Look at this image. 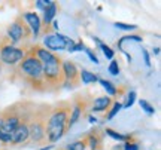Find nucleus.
Wrapping results in <instances>:
<instances>
[{
    "label": "nucleus",
    "mask_w": 161,
    "mask_h": 150,
    "mask_svg": "<svg viewBox=\"0 0 161 150\" xmlns=\"http://www.w3.org/2000/svg\"><path fill=\"white\" fill-rule=\"evenodd\" d=\"M0 147H2V143H0Z\"/></svg>",
    "instance_id": "nucleus-33"
},
{
    "label": "nucleus",
    "mask_w": 161,
    "mask_h": 150,
    "mask_svg": "<svg viewBox=\"0 0 161 150\" xmlns=\"http://www.w3.org/2000/svg\"><path fill=\"white\" fill-rule=\"evenodd\" d=\"M24 55H25L24 49H18V48L11 46V45L3 46L2 51H0V59H2V63L8 64V65H14V64L19 63L24 58Z\"/></svg>",
    "instance_id": "nucleus-6"
},
{
    "label": "nucleus",
    "mask_w": 161,
    "mask_h": 150,
    "mask_svg": "<svg viewBox=\"0 0 161 150\" xmlns=\"http://www.w3.org/2000/svg\"><path fill=\"white\" fill-rule=\"evenodd\" d=\"M154 52H155V55H158V52H160V48H155V49H154Z\"/></svg>",
    "instance_id": "nucleus-31"
},
{
    "label": "nucleus",
    "mask_w": 161,
    "mask_h": 150,
    "mask_svg": "<svg viewBox=\"0 0 161 150\" xmlns=\"http://www.w3.org/2000/svg\"><path fill=\"white\" fill-rule=\"evenodd\" d=\"M63 59L55 55V58L49 63L42 64L43 65V80L46 88H57L64 83V75L61 69Z\"/></svg>",
    "instance_id": "nucleus-3"
},
{
    "label": "nucleus",
    "mask_w": 161,
    "mask_h": 150,
    "mask_svg": "<svg viewBox=\"0 0 161 150\" xmlns=\"http://www.w3.org/2000/svg\"><path fill=\"white\" fill-rule=\"evenodd\" d=\"M18 69H19V73L24 77V80L30 83L35 89L42 91V88H46L45 80H43V65L36 58L33 51L25 52L24 58L19 61Z\"/></svg>",
    "instance_id": "nucleus-2"
},
{
    "label": "nucleus",
    "mask_w": 161,
    "mask_h": 150,
    "mask_svg": "<svg viewBox=\"0 0 161 150\" xmlns=\"http://www.w3.org/2000/svg\"><path fill=\"white\" fill-rule=\"evenodd\" d=\"M55 13H57V5H55L54 2H51L49 5L46 6L45 15H43V24H45V28L46 30H49V24L54 21Z\"/></svg>",
    "instance_id": "nucleus-13"
},
{
    "label": "nucleus",
    "mask_w": 161,
    "mask_h": 150,
    "mask_svg": "<svg viewBox=\"0 0 161 150\" xmlns=\"http://www.w3.org/2000/svg\"><path fill=\"white\" fill-rule=\"evenodd\" d=\"M64 150H86V144L84 140H78V141H73L64 147Z\"/></svg>",
    "instance_id": "nucleus-17"
},
{
    "label": "nucleus",
    "mask_w": 161,
    "mask_h": 150,
    "mask_svg": "<svg viewBox=\"0 0 161 150\" xmlns=\"http://www.w3.org/2000/svg\"><path fill=\"white\" fill-rule=\"evenodd\" d=\"M119 109H121V103L115 101V103H114V107H112V110L109 111V115L106 116V119H112V117H114V116H115L116 113L119 111Z\"/></svg>",
    "instance_id": "nucleus-22"
},
{
    "label": "nucleus",
    "mask_w": 161,
    "mask_h": 150,
    "mask_svg": "<svg viewBox=\"0 0 161 150\" xmlns=\"http://www.w3.org/2000/svg\"><path fill=\"white\" fill-rule=\"evenodd\" d=\"M29 140V127L27 122H21L11 134V144H23Z\"/></svg>",
    "instance_id": "nucleus-10"
},
{
    "label": "nucleus",
    "mask_w": 161,
    "mask_h": 150,
    "mask_svg": "<svg viewBox=\"0 0 161 150\" xmlns=\"http://www.w3.org/2000/svg\"><path fill=\"white\" fill-rule=\"evenodd\" d=\"M110 104H112V100L109 97H98L94 104H92V111H104V110H108L110 107Z\"/></svg>",
    "instance_id": "nucleus-14"
},
{
    "label": "nucleus",
    "mask_w": 161,
    "mask_h": 150,
    "mask_svg": "<svg viewBox=\"0 0 161 150\" xmlns=\"http://www.w3.org/2000/svg\"><path fill=\"white\" fill-rule=\"evenodd\" d=\"M84 141H85L86 147L91 150H98V147L102 146V137H100V134H98L97 131H94V129H92L90 134H86Z\"/></svg>",
    "instance_id": "nucleus-12"
},
{
    "label": "nucleus",
    "mask_w": 161,
    "mask_h": 150,
    "mask_svg": "<svg viewBox=\"0 0 161 150\" xmlns=\"http://www.w3.org/2000/svg\"><path fill=\"white\" fill-rule=\"evenodd\" d=\"M70 109H72V103H60L54 109L49 110L45 125L48 143H55L66 134Z\"/></svg>",
    "instance_id": "nucleus-1"
},
{
    "label": "nucleus",
    "mask_w": 161,
    "mask_h": 150,
    "mask_svg": "<svg viewBox=\"0 0 161 150\" xmlns=\"http://www.w3.org/2000/svg\"><path fill=\"white\" fill-rule=\"evenodd\" d=\"M75 43L72 39L66 37L63 34H58V33H52V34H46L43 37V45H45V49H51V51H69L73 52L75 49Z\"/></svg>",
    "instance_id": "nucleus-5"
},
{
    "label": "nucleus",
    "mask_w": 161,
    "mask_h": 150,
    "mask_svg": "<svg viewBox=\"0 0 161 150\" xmlns=\"http://www.w3.org/2000/svg\"><path fill=\"white\" fill-rule=\"evenodd\" d=\"M142 54H143V58H145V64L148 65V67H151V59H149V54H148V51H142Z\"/></svg>",
    "instance_id": "nucleus-29"
},
{
    "label": "nucleus",
    "mask_w": 161,
    "mask_h": 150,
    "mask_svg": "<svg viewBox=\"0 0 161 150\" xmlns=\"http://www.w3.org/2000/svg\"><path fill=\"white\" fill-rule=\"evenodd\" d=\"M96 40H97L98 46H100V48H102V49H103V52H104V57H106V58H114V51H112V49H110V48L108 46V45H104V43H102V42L98 40V39H96Z\"/></svg>",
    "instance_id": "nucleus-20"
},
{
    "label": "nucleus",
    "mask_w": 161,
    "mask_h": 150,
    "mask_svg": "<svg viewBox=\"0 0 161 150\" xmlns=\"http://www.w3.org/2000/svg\"><path fill=\"white\" fill-rule=\"evenodd\" d=\"M0 143H2V144L11 143V134H6V132H3V131H0Z\"/></svg>",
    "instance_id": "nucleus-24"
},
{
    "label": "nucleus",
    "mask_w": 161,
    "mask_h": 150,
    "mask_svg": "<svg viewBox=\"0 0 161 150\" xmlns=\"http://www.w3.org/2000/svg\"><path fill=\"white\" fill-rule=\"evenodd\" d=\"M104 132L108 134L109 137H112L114 140H118V141H133L131 135H122V134H119V132H115V131L110 129V128H108Z\"/></svg>",
    "instance_id": "nucleus-16"
},
{
    "label": "nucleus",
    "mask_w": 161,
    "mask_h": 150,
    "mask_svg": "<svg viewBox=\"0 0 161 150\" xmlns=\"http://www.w3.org/2000/svg\"><path fill=\"white\" fill-rule=\"evenodd\" d=\"M109 73L112 76H118V75H119V65H118V61L112 59V63H110V65H109Z\"/></svg>",
    "instance_id": "nucleus-21"
},
{
    "label": "nucleus",
    "mask_w": 161,
    "mask_h": 150,
    "mask_svg": "<svg viewBox=\"0 0 161 150\" xmlns=\"http://www.w3.org/2000/svg\"><path fill=\"white\" fill-rule=\"evenodd\" d=\"M29 34H30L29 27H27V24H25L23 18H18L15 23H12L9 30H8V36L12 40V43H18L21 39L27 37Z\"/></svg>",
    "instance_id": "nucleus-7"
},
{
    "label": "nucleus",
    "mask_w": 161,
    "mask_h": 150,
    "mask_svg": "<svg viewBox=\"0 0 161 150\" xmlns=\"http://www.w3.org/2000/svg\"><path fill=\"white\" fill-rule=\"evenodd\" d=\"M134 100H136V92H134V91H131V92L128 94V100H127V103H125V107H130V106H133Z\"/></svg>",
    "instance_id": "nucleus-26"
},
{
    "label": "nucleus",
    "mask_w": 161,
    "mask_h": 150,
    "mask_svg": "<svg viewBox=\"0 0 161 150\" xmlns=\"http://www.w3.org/2000/svg\"><path fill=\"white\" fill-rule=\"evenodd\" d=\"M23 17H24V21L30 25L31 34L35 37H37L40 33V27H42V23H40V18L37 17V13H35V12H25Z\"/></svg>",
    "instance_id": "nucleus-11"
},
{
    "label": "nucleus",
    "mask_w": 161,
    "mask_h": 150,
    "mask_svg": "<svg viewBox=\"0 0 161 150\" xmlns=\"http://www.w3.org/2000/svg\"><path fill=\"white\" fill-rule=\"evenodd\" d=\"M51 110V109H49ZM33 113V116L29 119L27 122V127H29V138L36 143V144H42L46 141V117H48V113Z\"/></svg>",
    "instance_id": "nucleus-4"
},
{
    "label": "nucleus",
    "mask_w": 161,
    "mask_h": 150,
    "mask_svg": "<svg viewBox=\"0 0 161 150\" xmlns=\"http://www.w3.org/2000/svg\"><path fill=\"white\" fill-rule=\"evenodd\" d=\"M115 27H118V28H121V30H125V31L137 28V27H136V25H133V24H124V23H115Z\"/></svg>",
    "instance_id": "nucleus-23"
},
{
    "label": "nucleus",
    "mask_w": 161,
    "mask_h": 150,
    "mask_svg": "<svg viewBox=\"0 0 161 150\" xmlns=\"http://www.w3.org/2000/svg\"><path fill=\"white\" fill-rule=\"evenodd\" d=\"M49 3H51L49 0H37V2H36V6H37L39 9H46V6L49 5Z\"/></svg>",
    "instance_id": "nucleus-27"
},
{
    "label": "nucleus",
    "mask_w": 161,
    "mask_h": 150,
    "mask_svg": "<svg viewBox=\"0 0 161 150\" xmlns=\"http://www.w3.org/2000/svg\"><path fill=\"white\" fill-rule=\"evenodd\" d=\"M124 150H140L139 144L136 141H127V144L124 146Z\"/></svg>",
    "instance_id": "nucleus-25"
},
{
    "label": "nucleus",
    "mask_w": 161,
    "mask_h": 150,
    "mask_svg": "<svg viewBox=\"0 0 161 150\" xmlns=\"http://www.w3.org/2000/svg\"><path fill=\"white\" fill-rule=\"evenodd\" d=\"M139 104H140V107L145 110V113H148L149 116H152L154 113H155V109H154L146 100H139Z\"/></svg>",
    "instance_id": "nucleus-19"
},
{
    "label": "nucleus",
    "mask_w": 161,
    "mask_h": 150,
    "mask_svg": "<svg viewBox=\"0 0 161 150\" xmlns=\"http://www.w3.org/2000/svg\"><path fill=\"white\" fill-rule=\"evenodd\" d=\"M0 128H2V117H0Z\"/></svg>",
    "instance_id": "nucleus-32"
},
{
    "label": "nucleus",
    "mask_w": 161,
    "mask_h": 150,
    "mask_svg": "<svg viewBox=\"0 0 161 150\" xmlns=\"http://www.w3.org/2000/svg\"><path fill=\"white\" fill-rule=\"evenodd\" d=\"M85 106H86V101L84 98H78L72 103V109H70V115H69V121H67V129H69L72 125H75L76 122L79 121L80 115L84 113V110H85Z\"/></svg>",
    "instance_id": "nucleus-9"
},
{
    "label": "nucleus",
    "mask_w": 161,
    "mask_h": 150,
    "mask_svg": "<svg viewBox=\"0 0 161 150\" xmlns=\"http://www.w3.org/2000/svg\"><path fill=\"white\" fill-rule=\"evenodd\" d=\"M79 80L82 83H91V82L97 80V76L91 73V71H88V70H82L79 73Z\"/></svg>",
    "instance_id": "nucleus-15"
},
{
    "label": "nucleus",
    "mask_w": 161,
    "mask_h": 150,
    "mask_svg": "<svg viewBox=\"0 0 161 150\" xmlns=\"http://www.w3.org/2000/svg\"><path fill=\"white\" fill-rule=\"evenodd\" d=\"M85 51H86V54H88L90 59H91V61H94L96 64H98V59H97V57H96V54H94L91 49H88V48H85Z\"/></svg>",
    "instance_id": "nucleus-28"
},
{
    "label": "nucleus",
    "mask_w": 161,
    "mask_h": 150,
    "mask_svg": "<svg viewBox=\"0 0 161 150\" xmlns=\"http://www.w3.org/2000/svg\"><path fill=\"white\" fill-rule=\"evenodd\" d=\"M61 69H63V75H64V83L72 86H76L79 83V71L76 69V65L72 61H63L61 64ZM63 83V85H64Z\"/></svg>",
    "instance_id": "nucleus-8"
},
{
    "label": "nucleus",
    "mask_w": 161,
    "mask_h": 150,
    "mask_svg": "<svg viewBox=\"0 0 161 150\" xmlns=\"http://www.w3.org/2000/svg\"><path fill=\"white\" fill-rule=\"evenodd\" d=\"M100 83L103 85V88L108 91V94L109 95H116V88L115 85H112L109 80H106V79H100Z\"/></svg>",
    "instance_id": "nucleus-18"
},
{
    "label": "nucleus",
    "mask_w": 161,
    "mask_h": 150,
    "mask_svg": "<svg viewBox=\"0 0 161 150\" xmlns=\"http://www.w3.org/2000/svg\"><path fill=\"white\" fill-rule=\"evenodd\" d=\"M88 121L91 122V123H94V122H97V119H96L94 116H90V117H88Z\"/></svg>",
    "instance_id": "nucleus-30"
}]
</instances>
